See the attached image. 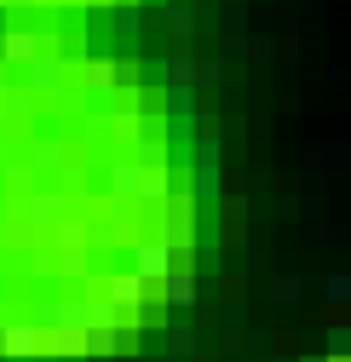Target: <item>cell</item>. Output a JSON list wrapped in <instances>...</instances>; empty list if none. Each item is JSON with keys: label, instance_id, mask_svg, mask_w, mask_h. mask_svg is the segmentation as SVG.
I'll return each instance as SVG.
<instances>
[{"label": "cell", "instance_id": "obj_1", "mask_svg": "<svg viewBox=\"0 0 351 362\" xmlns=\"http://www.w3.org/2000/svg\"><path fill=\"white\" fill-rule=\"evenodd\" d=\"M110 196H115V202L167 196V167H139V161H121V167L110 173Z\"/></svg>", "mask_w": 351, "mask_h": 362}, {"label": "cell", "instance_id": "obj_2", "mask_svg": "<svg viewBox=\"0 0 351 362\" xmlns=\"http://www.w3.org/2000/svg\"><path fill=\"white\" fill-rule=\"evenodd\" d=\"M133 270H139V276H144L150 288H161V282L173 276V270H179V253H173L161 236H144V242L133 247Z\"/></svg>", "mask_w": 351, "mask_h": 362}, {"label": "cell", "instance_id": "obj_3", "mask_svg": "<svg viewBox=\"0 0 351 362\" xmlns=\"http://www.w3.org/2000/svg\"><path fill=\"white\" fill-rule=\"evenodd\" d=\"M167 230H161V242L173 247V253H190V242H196V196H167Z\"/></svg>", "mask_w": 351, "mask_h": 362}, {"label": "cell", "instance_id": "obj_4", "mask_svg": "<svg viewBox=\"0 0 351 362\" xmlns=\"http://www.w3.org/2000/svg\"><path fill=\"white\" fill-rule=\"evenodd\" d=\"M23 81L35 86V98H58L64 86L75 81V64H64L58 52H40V58H35L29 69H23Z\"/></svg>", "mask_w": 351, "mask_h": 362}, {"label": "cell", "instance_id": "obj_5", "mask_svg": "<svg viewBox=\"0 0 351 362\" xmlns=\"http://www.w3.org/2000/svg\"><path fill=\"white\" fill-rule=\"evenodd\" d=\"M104 299H110L121 316H139V305L150 299V282L139 276V270H110V276H104Z\"/></svg>", "mask_w": 351, "mask_h": 362}, {"label": "cell", "instance_id": "obj_6", "mask_svg": "<svg viewBox=\"0 0 351 362\" xmlns=\"http://www.w3.org/2000/svg\"><path fill=\"white\" fill-rule=\"evenodd\" d=\"M40 52H47L40 29H0V69H29Z\"/></svg>", "mask_w": 351, "mask_h": 362}, {"label": "cell", "instance_id": "obj_7", "mask_svg": "<svg viewBox=\"0 0 351 362\" xmlns=\"http://www.w3.org/2000/svg\"><path fill=\"white\" fill-rule=\"evenodd\" d=\"M0 356H47V339H40V328L29 322V316H12L6 328H0Z\"/></svg>", "mask_w": 351, "mask_h": 362}, {"label": "cell", "instance_id": "obj_8", "mask_svg": "<svg viewBox=\"0 0 351 362\" xmlns=\"http://www.w3.org/2000/svg\"><path fill=\"white\" fill-rule=\"evenodd\" d=\"M161 29H167L173 58H190V40H196V29H202V12H196V6H167V12H161Z\"/></svg>", "mask_w": 351, "mask_h": 362}, {"label": "cell", "instance_id": "obj_9", "mask_svg": "<svg viewBox=\"0 0 351 362\" xmlns=\"http://www.w3.org/2000/svg\"><path fill=\"white\" fill-rule=\"evenodd\" d=\"M58 253H64V270H86V242H93V230H86V218H64L52 230Z\"/></svg>", "mask_w": 351, "mask_h": 362}, {"label": "cell", "instance_id": "obj_10", "mask_svg": "<svg viewBox=\"0 0 351 362\" xmlns=\"http://www.w3.org/2000/svg\"><path fill=\"white\" fill-rule=\"evenodd\" d=\"M115 81H121V64L93 52V58H81L75 64V86H86V93H115Z\"/></svg>", "mask_w": 351, "mask_h": 362}, {"label": "cell", "instance_id": "obj_11", "mask_svg": "<svg viewBox=\"0 0 351 362\" xmlns=\"http://www.w3.org/2000/svg\"><path fill=\"white\" fill-rule=\"evenodd\" d=\"M35 86L29 81H0V121H29L35 115Z\"/></svg>", "mask_w": 351, "mask_h": 362}, {"label": "cell", "instance_id": "obj_12", "mask_svg": "<svg viewBox=\"0 0 351 362\" xmlns=\"http://www.w3.org/2000/svg\"><path fill=\"white\" fill-rule=\"evenodd\" d=\"M156 18L139 6V0H115V6H110V35H144Z\"/></svg>", "mask_w": 351, "mask_h": 362}, {"label": "cell", "instance_id": "obj_13", "mask_svg": "<svg viewBox=\"0 0 351 362\" xmlns=\"http://www.w3.org/2000/svg\"><path fill=\"white\" fill-rule=\"evenodd\" d=\"M231 58H248V64H271L277 58V35H259V29H248L236 47H225Z\"/></svg>", "mask_w": 351, "mask_h": 362}, {"label": "cell", "instance_id": "obj_14", "mask_svg": "<svg viewBox=\"0 0 351 362\" xmlns=\"http://www.w3.org/2000/svg\"><path fill=\"white\" fill-rule=\"evenodd\" d=\"M156 293H161V305H196V270H185V264H179V270H173V276H167Z\"/></svg>", "mask_w": 351, "mask_h": 362}, {"label": "cell", "instance_id": "obj_15", "mask_svg": "<svg viewBox=\"0 0 351 362\" xmlns=\"http://www.w3.org/2000/svg\"><path fill=\"white\" fill-rule=\"evenodd\" d=\"M23 207H29V218H35V224H52V230L64 224V196H52V190H40V196H29Z\"/></svg>", "mask_w": 351, "mask_h": 362}, {"label": "cell", "instance_id": "obj_16", "mask_svg": "<svg viewBox=\"0 0 351 362\" xmlns=\"http://www.w3.org/2000/svg\"><path fill=\"white\" fill-rule=\"evenodd\" d=\"M248 310L242 305H202V328H242Z\"/></svg>", "mask_w": 351, "mask_h": 362}, {"label": "cell", "instance_id": "obj_17", "mask_svg": "<svg viewBox=\"0 0 351 362\" xmlns=\"http://www.w3.org/2000/svg\"><path fill=\"white\" fill-rule=\"evenodd\" d=\"M219 35H225V47H236V40L248 35V6H225L219 12Z\"/></svg>", "mask_w": 351, "mask_h": 362}, {"label": "cell", "instance_id": "obj_18", "mask_svg": "<svg viewBox=\"0 0 351 362\" xmlns=\"http://www.w3.org/2000/svg\"><path fill=\"white\" fill-rule=\"evenodd\" d=\"M121 351V328H86V356H115Z\"/></svg>", "mask_w": 351, "mask_h": 362}, {"label": "cell", "instance_id": "obj_19", "mask_svg": "<svg viewBox=\"0 0 351 362\" xmlns=\"http://www.w3.org/2000/svg\"><path fill=\"white\" fill-rule=\"evenodd\" d=\"M225 190V173L219 167H190V196H219Z\"/></svg>", "mask_w": 351, "mask_h": 362}, {"label": "cell", "instance_id": "obj_20", "mask_svg": "<svg viewBox=\"0 0 351 362\" xmlns=\"http://www.w3.org/2000/svg\"><path fill=\"white\" fill-rule=\"evenodd\" d=\"M29 161H35V167H64V144H58V139H35V144H29Z\"/></svg>", "mask_w": 351, "mask_h": 362}, {"label": "cell", "instance_id": "obj_21", "mask_svg": "<svg viewBox=\"0 0 351 362\" xmlns=\"http://www.w3.org/2000/svg\"><path fill=\"white\" fill-rule=\"evenodd\" d=\"M110 121H115V127H110V139H115V144H133V150H139V139H144L139 115H110Z\"/></svg>", "mask_w": 351, "mask_h": 362}, {"label": "cell", "instance_id": "obj_22", "mask_svg": "<svg viewBox=\"0 0 351 362\" xmlns=\"http://www.w3.org/2000/svg\"><path fill=\"white\" fill-rule=\"evenodd\" d=\"M323 299H328V305H351V276H345V270L323 276Z\"/></svg>", "mask_w": 351, "mask_h": 362}, {"label": "cell", "instance_id": "obj_23", "mask_svg": "<svg viewBox=\"0 0 351 362\" xmlns=\"http://www.w3.org/2000/svg\"><path fill=\"white\" fill-rule=\"evenodd\" d=\"M167 351L173 356H196V328H167Z\"/></svg>", "mask_w": 351, "mask_h": 362}, {"label": "cell", "instance_id": "obj_24", "mask_svg": "<svg viewBox=\"0 0 351 362\" xmlns=\"http://www.w3.org/2000/svg\"><path fill=\"white\" fill-rule=\"evenodd\" d=\"M271 293H277L282 305H294V299H305V282H299V276H277V282H271Z\"/></svg>", "mask_w": 351, "mask_h": 362}, {"label": "cell", "instance_id": "obj_25", "mask_svg": "<svg viewBox=\"0 0 351 362\" xmlns=\"http://www.w3.org/2000/svg\"><path fill=\"white\" fill-rule=\"evenodd\" d=\"M305 242H345V230H334V224L311 218V224H305Z\"/></svg>", "mask_w": 351, "mask_h": 362}, {"label": "cell", "instance_id": "obj_26", "mask_svg": "<svg viewBox=\"0 0 351 362\" xmlns=\"http://www.w3.org/2000/svg\"><path fill=\"white\" fill-rule=\"evenodd\" d=\"M225 75H219V64L213 58H196V86H219Z\"/></svg>", "mask_w": 351, "mask_h": 362}, {"label": "cell", "instance_id": "obj_27", "mask_svg": "<svg viewBox=\"0 0 351 362\" xmlns=\"http://www.w3.org/2000/svg\"><path fill=\"white\" fill-rule=\"evenodd\" d=\"M328 356H351V328H328Z\"/></svg>", "mask_w": 351, "mask_h": 362}, {"label": "cell", "instance_id": "obj_28", "mask_svg": "<svg viewBox=\"0 0 351 362\" xmlns=\"http://www.w3.org/2000/svg\"><path fill=\"white\" fill-rule=\"evenodd\" d=\"M248 351H259V356H265V351H277V339H271L265 328H253V334H248Z\"/></svg>", "mask_w": 351, "mask_h": 362}, {"label": "cell", "instance_id": "obj_29", "mask_svg": "<svg viewBox=\"0 0 351 362\" xmlns=\"http://www.w3.org/2000/svg\"><path fill=\"white\" fill-rule=\"evenodd\" d=\"M323 81H328V86H345V81H351V64H328Z\"/></svg>", "mask_w": 351, "mask_h": 362}, {"label": "cell", "instance_id": "obj_30", "mask_svg": "<svg viewBox=\"0 0 351 362\" xmlns=\"http://www.w3.org/2000/svg\"><path fill=\"white\" fill-rule=\"evenodd\" d=\"M64 6H115V0H64Z\"/></svg>", "mask_w": 351, "mask_h": 362}, {"label": "cell", "instance_id": "obj_31", "mask_svg": "<svg viewBox=\"0 0 351 362\" xmlns=\"http://www.w3.org/2000/svg\"><path fill=\"white\" fill-rule=\"evenodd\" d=\"M161 362H196V356H173V351H161Z\"/></svg>", "mask_w": 351, "mask_h": 362}, {"label": "cell", "instance_id": "obj_32", "mask_svg": "<svg viewBox=\"0 0 351 362\" xmlns=\"http://www.w3.org/2000/svg\"><path fill=\"white\" fill-rule=\"evenodd\" d=\"M219 362H248V356H236V351H231V356H219Z\"/></svg>", "mask_w": 351, "mask_h": 362}, {"label": "cell", "instance_id": "obj_33", "mask_svg": "<svg viewBox=\"0 0 351 362\" xmlns=\"http://www.w3.org/2000/svg\"><path fill=\"white\" fill-rule=\"evenodd\" d=\"M58 362H93V356H58Z\"/></svg>", "mask_w": 351, "mask_h": 362}, {"label": "cell", "instance_id": "obj_34", "mask_svg": "<svg viewBox=\"0 0 351 362\" xmlns=\"http://www.w3.org/2000/svg\"><path fill=\"white\" fill-rule=\"evenodd\" d=\"M0 362H35V356H0Z\"/></svg>", "mask_w": 351, "mask_h": 362}, {"label": "cell", "instance_id": "obj_35", "mask_svg": "<svg viewBox=\"0 0 351 362\" xmlns=\"http://www.w3.org/2000/svg\"><path fill=\"white\" fill-rule=\"evenodd\" d=\"M323 362H351V356H328V351H323Z\"/></svg>", "mask_w": 351, "mask_h": 362}]
</instances>
